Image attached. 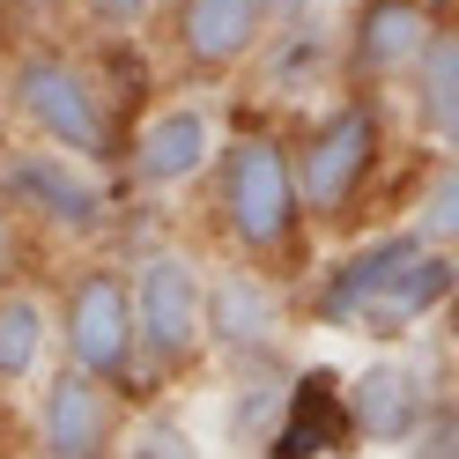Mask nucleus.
Listing matches in <instances>:
<instances>
[{
    "instance_id": "2",
    "label": "nucleus",
    "mask_w": 459,
    "mask_h": 459,
    "mask_svg": "<svg viewBox=\"0 0 459 459\" xmlns=\"http://www.w3.org/2000/svg\"><path fill=\"white\" fill-rule=\"evenodd\" d=\"M459 297V260L445 245H422L408 222L385 230V238H363L349 260H341L311 311H319L326 326L341 333H370V341H408L422 319H437V311Z\"/></svg>"
},
{
    "instance_id": "16",
    "label": "nucleus",
    "mask_w": 459,
    "mask_h": 459,
    "mask_svg": "<svg viewBox=\"0 0 459 459\" xmlns=\"http://www.w3.org/2000/svg\"><path fill=\"white\" fill-rule=\"evenodd\" d=\"M408 97H415L422 134H445V119L459 111V22H437V38L422 45V60L408 74Z\"/></svg>"
},
{
    "instance_id": "14",
    "label": "nucleus",
    "mask_w": 459,
    "mask_h": 459,
    "mask_svg": "<svg viewBox=\"0 0 459 459\" xmlns=\"http://www.w3.org/2000/svg\"><path fill=\"white\" fill-rule=\"evenodd\" d=\"M52 349H60V326H52L45 297L22 290V281H8V290H0V393L38 385Z\"/></svg>"
},
{
    "instance_id": "1",
    "label": "nucleus",
    "mask_w": 459,
    "mask_h": 459,
    "mask_svg": "<svg viewBox=\"0 0 459 459\" xmlns=\"http://www.w3.org/2000/svg\"><path fill=\"white\" fill-rule=\"evenodd\" d=\"M0 111L45 141L60 156H82L97 170H119V149H126V111H119V90L104 82V67L74 45H15L0 60Z\"/></svg>"
},
{
    "instance_id": "9",
    "label": "nucleus",
    "mask_w": 459,
    "mask_h": 459,
    "mask_svg": "<svg viewBox=\"0 0 459 459\" xmlns=\"http://www.w3.org/2000/svg\"><path fill=\"white\" fill-rule=\"evenodd\" d=\"M156 30H163V52L186 82H238L252 74L260 45L274 30L267 0H163L156 8Z\"/></svg>"
},
{
    "instance_id": "15",
    "label": "nucleus",
    "mask_w": 459,
    "mask_h": 459,
    "mask_svg": "<svg viewBox=\"0 0 459 459\" xmlns=\"http://www.w3.org/2000/svg\"><path fill=\"white\" fill-rule=\"evenodd\" d=\"M333 437H349V400L333 393L326 370H304L290 385V408H281L274 437H267V459H319Z\"/></svg>"
},
{
    "instance_id": "20",
    "label": "nucleus",
    "mask_w": 459,
    "mask_h": 459,
    "mask_svg": "<svg viewBox=\"0 0 459 459\" xmlns=\"http://www.w3.org/2000/svg\"><path fill=\"white\" fill-rule=\"evenodd\" d=\"M38 15H90V0H30Z\"/></svg>"
},
{
    "instance_id": "6",
    "label": "nucleus",
    "mask_w": 459,
    "mask_h": 459,
    "mask_svg": "<svg viewBox=\"0 0 459 459\" xmlns=\"http://www.w3.org/2000/svg\"><path fill=\"white\" fill-rule=\"evenodd\" d=\"M0 200L30 222V238H111L119 222V193H111V170L60 156L45 141H8L0 156Z\"/></svg>"
},
{
    "instance_id": "8",
    "label": "nucleus",
    "mask_w": 459,
    "mask_h": 459,
    "mask_svg": "<svg viewBox=\"0 0 459 459\" xmlns=\"http://www.w3.org/2000/svg\"><path fill=\"white\" fill-rule=\"evenodd\" d=\"M52 326H60V363L90 370V378H104V385H134L141 341H134V281H126L119 260L74 267Z\"/></svg>"
},
{
    "instance_id": "7",
    "label": "nucleus",
    "mask_w": 459,
    "mask_h": 459,
    "mask_svg": "<svg viewBox=\"0 0 459 459\" xmlns=\"http://www.w3.org/2000/svg\"><path fill=\"white\" fill-rule=\"evenodd\" d=\"M222 111L208 97H170L126 119V149H119V178L134 200H170L186 186H208V170L222 156Z\"/></svg>"
},
{
    "instance_id": "3",
    "label": "nucleus",
    "mask_w": 459,
    "mask_h": 459,
    "mask_svg": "<svg viewBox=\"0 0 459 459\" xmlns=\"http://www.w3.org/2000/svg\"><path fill=\"white\" fill-rule=\"evenodd\" d=\"M215 230L238 245V260L267 267L304 238V193H297V149L274 126H238L208 170Z\"/></svg>"
},
{
    "instance_id": "17",
    "label": "nucleus",
    "mask_w": 459,
    "mask_h": 459,
    "mask_svg": "<svg viewBox=\"0 0 459 459\" xmlns=\"http://www.w3.org/2000/svg\"><path fill=\"white\" fill-rule=\"evenodd\" d=\"M408 230H415L422 245H445V252H459V156H445V163L422 178L415 208H408Z\"/></svg>"
},
{
    "instance_id": "5",
    "label": "nucleus",
    "mask_w": 459,
    "mask_h": 459,
    "mask_svg": "<svg viewBox=\"0 0 459 459\" xmlns=\"http://www.w3.org/2000/svg\"><path fill=\"white\" fill-rule=\"evenodd\" d=\"M134 281V341L149 378H178L208 356V267L186 245H141L126 260Z\"/></svg>"
},
{
    "instance_id": "13",
    "label": "nucleus",
    "mask_w": 459,
    "mask_h": 459,
    "mask_svg": "<svg viewBox=\"0 0 459 459\" xmlns=\"http://www.w3.org/2000/svg\"><path fill=\"white\" fill-rule=\"evenodd\" d=\"M341 400H349V437H363V445H415L429 429V378L400 356L363 363L341 385Z\"/></svg>"
},
{
    "instance_id": "23",
    "label": "nucleus",
    "mask_w": 459,
    "mask_h": 459,
    "mask_svg": "<svg viewBox=\"0 0 459 459\" xmlns=\"http://www.w3.org/2000/svg\"><path fill=\"white\" fill-rule=\"evenodd\" d=\"M0 156H8V141H0Z\"/></svg>"
},
{
    "instance_id": "12",
    "label": "nucleus",
    "mask_w": 459,
    "mask_h": 459,
    "mask_svg": "<svg viewBox=\"0 0 459 459\" xmlns=\"http://www.w3.org/2000/svg\"><path fill=\"white\" fill-rule=\"evenodd\" d=\"M281 326H290V297H281L274 274H260L252 260L208 274V349L215 356L260 363V356H274Z\"/></svg>"
},
{
    "instance_id": "4",
    "label": "nucleus",
    "mask_w": 459,
    "mask_h": 459,
    "mask_svg": "<svg viewBox=\"0 0 459 459\" xmlns=\"http://www.w3.org/2000/svg\"><path fill=\"white\" fill-rule=\"evenodd\" d=\"M378 163H385V97L378 90H349L297 141L304 222H349V208H363L370 178H378Z\"/></svg>"
},
{
    "instance_id": "18",
    "label": "nucleus",
    "mask_w": 459,
    "mask_h": 459,
    "mask_svg": "<svg viewBox=\"0 0 459 459\" xmlns=\"http://www.w3.org/2000/svg\"><path fill=\"white\" fill-rule=\"evenodd\" d=\"M119 452H126V459H200L193 429H186L178 415H141L126 437H119Z\"/></svg>"
},
{
    "instance_id": "19",
    "label": "nucleus",
    "mask_w": 459,
    "mask_h": 459,
    "mask_svg": "<svg viewBox=\"0 0 459 459\" xmlns=\"http://www.w3.org/2000/svg\"><path fill=\"white\" fill-rule=\"evenodd\" d=\"M22 267H30V222L0 200V290H8V281H22Z\"/></svg>"
},
{
    "instance_id": "22",
    "label": "nucleus",
    "mask_w": 459,
    "mask_h": 459,
    "mask_svg": "<svg viewBox=\"0 0 459 459\" xmlns=\"http://www.w3.org/2000/svg\"><path fill=\"white\" fill-rule=\"evenodd\" d=\"M437 141H445V149L459 156V111H452V119H445V134H437Z\"/></svg>"
},
{
    "instance_id": "11",
    "label": "nucleus",
    "mask_w": 459,
    "mask_h": 459,
    "mask_svg": "<svg viewBox=\"0 0 459 459\" xmlns=\"http://www.w3.org/2000/svg\"><path fill=\"white\" fill-rule=\"evenodd\" d=\"M429 38H437L429 0H356L349 30H341V74L349 90H400Z\"/></svg>"
},
{
    "instance_id": "21",
    "label": "nucleus",
    "mask_w": 459,
    "mask_h": 459,
    "mask_svg": "<svg viewBox=\"0 0 459 459\" xmlns=\"http://www.w3.org/2000/svg\"><path fill=\"white\" fill-rule=\"evenodd\" d=\"M267 15L274 22H297V15H311V0H267Z\"/></svg>"
},
{
    "instance_id": "10",
    "label": "nucleus",
    "mask_w": 459,
    "mask_h": 459,
    "mask_svg": "<svg viewBox=\"0 0 459 459\" xmlns=\"http://www.w3.org/2000/svg\"><path fill=\"white\" fill-rule=\"evenodd\" d=\"M30 437H38V459H119V437H126L119 385L60 363L45 378V393H38Z\"/></svg>"
}]
</instances>
